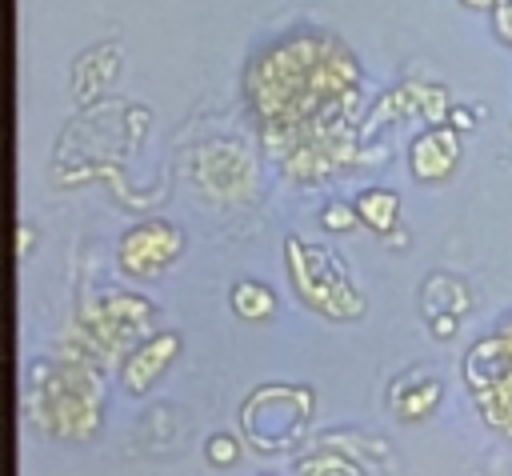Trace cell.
Segmentation results:
<instances>
[{
    "label": "cell",
    "mask_w": 512,
    "mask_h": 476,
    "mask_svg": "<svg viewBox=\"0 0 512 476\" xmlns=\"http://www.w3.org/2000/svg\"><path fill=\"white\" fill-rule=\"evenodd\" d=\"M468 8H496V4H504V0H464Z\"/></svg>",
    "instance_id": "cell-5"
},
{
    "label": "cell",
    "mask_w": 512,
    "mask_h": 476,
    "mask_svg": "<svg viewBox=\"0 0 512 476\" xmlns=\"http://www.w3.org/2000/svg\"><path fill=\"white\" fill-rule=\"evenodd\" d=\"M332 228H340V224H348V216H344V208H328V216H324Z\"/></svg>",
    "instance_id": "cell-4"
},
{
    "label": "cell",
    "mask_w": 512,
    "mask_h": 476,
    "mask_svg": "<svg viewBox=\"0 0 512 476\" xmlns=\"http://www.w3.org/2000/svg\"><path fill=\"white\" fill-rule=\"evenodd\" d=\"M496 28H500L504 40H512V0H504V4L496 8Z\"/></svg>",
    "instance_id": "cell-3"
},
{
    "label": "cell",
    "mask_w": 512,
    "mask_h": 476,
    "mask_svg": "<svg viewBox=\"0 0 512 476\" xmlns=\"http://www.w3.org/2000/svg\"><path fill=\"white\" fill-rule=\"evenodd\" d=\"M456 164V136L452 132H428L412 144V168L424 180H440Z\"/></svg>",
    "instance_id": "cell-1"
},
{
    "label": "cell",
    "mask_w": 512,
    "mask_h": 476,
    "mask_svg": "<svg viewBox=\"0 0 512 476\" xmlns=\"http://www.w3.org/2000/svg\"><path fill=\"white\" fill-rule=\"evenodd\" d=\"M356 212H364V220L372 224V228H388L392 220H396V196L392 192H364L360 200H356Z\"/></svg>",
    "instance_id": "cell-2"
},
{
    "label": "cell",
    "mask_w": 512,
    "mask_h": 476,
    "mask_svg": "<svg viewBox=\"0 0 512 476\" xmlns=\"http://www.w3.org/2000/svg\"><path fill=\"white\" fill-rule=\"evenodd\" d=\"M452 120H456V128H468V124H472V116H468V112H452Z\"/></svg>",
    "instance_id": "cell-6"
}]
</instances>
